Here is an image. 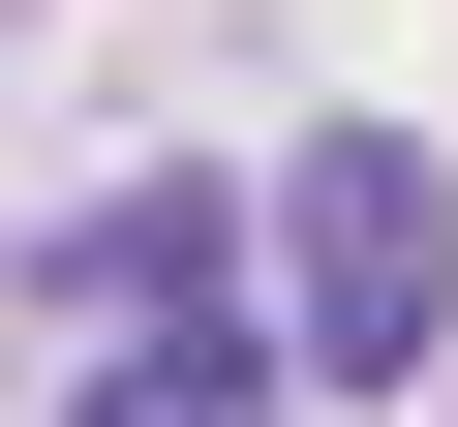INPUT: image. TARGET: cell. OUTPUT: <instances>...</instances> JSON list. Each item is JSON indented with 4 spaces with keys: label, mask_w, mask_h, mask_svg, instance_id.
<instances>
[{
    "label": "cell",
    "mask_w": 458,
    "mask_h": 427,
    "mask_svg": "<svg viewBox=\"0 0 458 427\" xmlns=\"http://www.w3.org/2000/svg\"><path fill=\"white\" fill-rule=\"evenodd\" d=\"M428 306H458V183H428V122H306V183H276V366L306 397H397L428 366Z\"/></svg>",
    "instance_id": "cell-1"
},
{
    "label": "cell",
    "mask_w": 458,
    "mask_h": 427,
    "mask_svg": "<svg viewBox=\"0 0 458 427\" xmlns=\"http://www.w3.org/2000/svg\"><path fill=\"white\" fill-rule=\"evenodd\" d=\"M62 427H276V336H245V306H123V366H92Z\"/></svg>",
    "instance_id": "cell-2"
}]
</instances>
